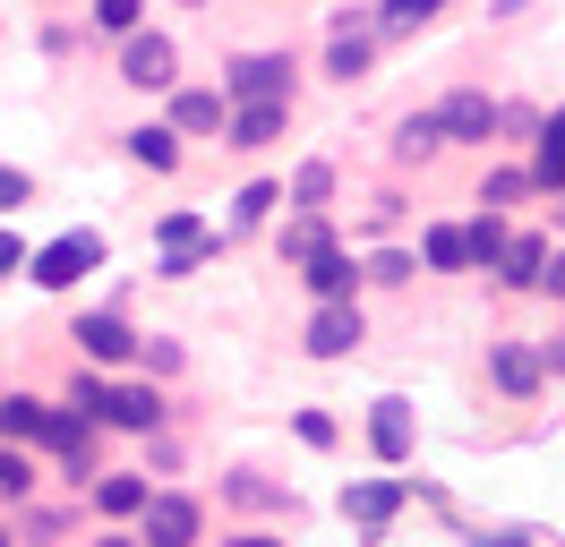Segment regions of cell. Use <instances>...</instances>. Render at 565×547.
I'll return each mask as SVG.
<instances>
[{
    "mask_svg": "<svg viewBox=\"0 0 565 547\" xmlns=\"http://www.w3.org/2000/svg\"><path fill=\"white\" fill-rule=\"evenodd\" d=\"M104 266V239L95 232H70V239H52V248H26V282H43V291H70L77 274H95Z\"/></svg>",
    "mask_w": 565,
    "mask_h": 547,
    "instance_id": "6da1fadb",
    "label": "cell"
},
{
    "mask_svg": "<svg viewBox=\"0 0 565 547\" xmlns=\"http://www.w3.org/2000/svg\"><path fill=\"white\" fill-rule=\"evenodd\" d=\"M129 522H138V547H198V530H206V513L189 496H146Z\"/></svg>",
    "mask_w": 565,
    "mask_h": 547,
    "instance_id": "7a4b0ae2",
    "label": "cell"
},
{
    "mask_svg": "<svg viewBox=\"0 0 565 547\" xmlns=\"http://www.w3.org/2000/svg\"><path fill=\"white\" fill-rule=\"evenodd\" d=\"M403 496H412V479H352V487H343V513H352L360 539H386V522L403 513Z\"/></svg>",
    "mask_w": 565,
    "mask_h": 547,
    "instance_id": "3957f363",
    "label": "cell"
},
{
    "mask_svg": "<svg viewBox=\"0 0 565 547\" xmlns=\"http://www.w3.org/2000/svg\"><path fill=\"white\" fill-rule=\"evenodd\" d=\"M497 120H505V111H497V103L480 95V86H462V95H446V103H437V137H446V146H489V137H497Z\"/></svg>",
    "mask_w": 565,
    "mask_h": 547,
    "instance_id": "277c9868",
    "label": "cell"
},
{
    "mask_svg": "<svg viewBox=\"0 0 565 547\" xmlns=\"http://www.w3.org/2000/svg\"><path fill=\"white\" fill-rule=\"evenodd\" d=\"M172 34H146V26H129L120 34V77H129V86H172Z\"/></svg>",
    "mask_w": 565,
    "mask_h": 547,
    "instance_id": "5b68a950",
    "label": "cell"
},
{
    "mask_svg": "<svg viewBox=\"0 0 565 547\" xmlns=\"http://www.w3.org/2000/svg\"><path fill=\"white\" fill-rule=\"evenodd\" d=\"M369 453H377L386 471H403V462H412V403H403V394L369 403Z\"/></svg>",
    "mask_w": 565,
    "mask_h": 547,
    "instance_id": "8992f818",
    "label": "cell"
},
{
    "mask_svg": "<svg viewBox=\"0 0 565 547\" xmlns=\"http://www.w3.org/2000/svg\"><path fill=\"white\" fill-rule=\"evenodd\" d=\"M232 95H241V103H291V61H282V52H248V61H232Z\"/></svg>",
    "mask_w": 565,
    "mask_h": 547,
    "instance_id": "52a82bcc",
    "label": "cell"
},
{
    "mask_svg": "<svg viewBox=\"0 0 565 547\" xmlns=\"http://www.w3.org/2000/svg\"><path fill=\"white\" fill-rule=\"evenodd\" d=\"M360 334H369V325H360V308H352V300H318V317H309V351H318V360H343V351H360Z\"/></svg>",
    "mask_w": 565,
    "mask_h": 547,
    "instance_id": "ba28073f",
    "label": "cell"
},
{
    "mask_svg": "<svg viewBox=\"0 0 565 547\" xmlns=\"http://www.w3.org/2000/svg\"><path fill=\"white\" fill-rule=\"evenodd\" d=\"M300 282H309V291H318V300H352V282H360V266H352V248H334V239H318V248H309V257H300Z\"/></svg>",
    "mask_w": 565,
    "mask_h": 547,
    "instance_id": "9c48e42d",
    "label": "cell"
},
{
    "mask_svg": "<svg viewBox=\"0 0 565 547\" xmlns=\"http://www.w3.org/2000/svg\"><path fill=\"white\" fill-rule=\"evenodd\" d=\"M77 351H86V360H129V351H138L146 334H129V325H120V317H111V308H86V317H77Z\"/></svg>",
    "mask_w": 565,
    "mask_h": 547,
    "instance_id": "30bf717a",
    "label": "cell"
},
{
    "mask_svg": "<svg viewBox=\"0 0 565 547\" xmlns=\"http://www.w3.org/2000/svg\"><path fill=\"white\" fill-rule=\"evenodd\" d=\"M540 266H548V239L540 232H505V248H497V282H514V291H540Z\"/></svg>",
    "mask_w": 565,
    "mask_h": 547,
    "instance_id": "8fae6325",
    "label": "cell"
},
{
    "mask_svg": "<svg viewBox=\"0 0 565 547\" xmlns=\"http://www.w3.org/2000/svg\"><path fill=\"white\" fill-rule=\"evenodd\" d=\"M95 419H111V428H154V419H163V394H154V385H104Z\"/></svg>",
    "mask_w": 565,
    "mask_h": 547,
    "instance_id": "7c38bea8",
    "label": "cell"
},
{
    "mask_svg": "<svg viewBox=\"0 0 565 547\" xmlns=\"http://www.w3.org/2000/svg\"><path fill=\"white\" fill-rule=\"evenodd\" d=\"M282 120H291V103H241V111H223V129H232V146H275Z\"/></svg>",
    "mask_w": 565,
    "mask_h": 547,
    "instance_id": "4fadbf2b",
    "label": "cell"
},
{
    "mask_svg": "<svg viewBox=\"0 0 565 547\" xmlns=\"http://www.w3.org/2000/svg\"><path fill=\"white\" fill-rule=\"evenodd\" d=\"M489 376H497V394H514V403L540 394V360H531L523 342H497V351H489Z\"/></svg>",
    "mask_w": 565,
    "mask_h": 547,
    "instance_id": "5bb4252c",
    "label": "cell"
},
{
    "mask_svg": "<svg viewBox=\"0 0 565 547\" xmlns=\"http://www.w3.org/2000/svg\"><path fill=\"white\" fill-rule=\"evenodd\" d=\"M43 419H52V403H35V394H0V444H43Z\"/></svg>",
    "mask_w": 565,
    "mask_h": 547,
    "instance_id": "9a60e30c",
    "label": "cell"
},
{
    "mask_svg": "<svg viewBox=\"0 0 565 547\" xmlns=\"http://www.w3.org/2000/svg\"><path fill=\"white\" fill-rule=\"evenodd\" d=\"M146 496H154V487H146L138 471H95V513H111V522H129Z\"/></svg>",
    "mask_w": 565,
    "mask_h": 547,
    "instance_id": "2e32d148",
    "label": "cell"
},
{
    "mask_svg": "<svg viewBox=\"0 0 565 547\" xmlns=\"http://www.w3.org/2000/svg\"><path fill=\"white\" fill-rule=\"evenodd\" d=\"M206 129H223V95H206V86H198V95L172 103V137H206Z\"/></svg>",
    "mask_w": 565,
    "mask_h": 547,
    "instance_id": "e0dca14e",
    "label": "cell"
},
{
    "mask_svg": "<svg viewBox=\"0 0 565 547\" xmlns=\"http://www.w3.org/2000/svg\"><path fill=\"white\" fill-rule=\"evenodd\" d=\"M291 205H300V214H326V205H334V171H326V163H300V180H291Z\"/></svg>",
    "mask_w": 565,
    "mask_h": 547,
    "instance_id": "ac0fdd59",
    "label": "cell"
},
{
    "mask_svg": "<svg viewBox=\"0 0 565 547\" xmlns=\"http://www.w3.org/2000/svg\"><path fill=\"white\" fill-rule=\"evenodd\" d=\"M497 248H505V223H497V205H489V214L462 232V257H471V266H497Z\"/></svg>",
    "mask_w": 565,
    "mask_h": 547,
    "instance_id": "d6986e66",
    "label": "cell"
},
{
    "mask_svg": "<svg viewBox=\"0 0 565 547\" xmlns=\"http://www.w3.org/2000/svg\"><path fill=\"white\" fill-rule=\"evenodd\" d=\"M129 154H138L146 171H172L180 163V137L172 129H138V137H129Z\"/></svg>",
    "mask_w": 565,
    "mask_h": 547,
    "instance_id": "ffe728a7",
    "label": "cell"
},
{
    "mask_svg": "<svg viewBox=\"0 0 565 547\" xmlns=\"http://www.w3.org/2000/svg\"><path fill=\"white\" fill-rule=\"evenodd\" d=\"M446 137H437V111H420V120H403V137H394V154L403 163H420V154H437Z\"/></svg>",
    "mask_w": 565,
    "mask_h": 547,
    "instance_id": "44dd1931",
    "label": "cell"
},
{
    "mask_svg": "<svg viewBox=\"0 0 565 547\" xmlns=\"http://www.w3.org/2000/svg\"><path fill=\"white\" fill-rule=\"evenodd\" d=\"M26 487H35V462H26L18 444H0V505H18Z\"/></svg>",
    "mask_w": 565,
    "mask_h": 547,
    "instance_id": "7402d4cb",
    "label": "cell"
},
{
    "mask_svg": "<svg viewBox=\"0 0 565 547\" xmlns=\"http://www.w3.org/2000/svg\"><path fill=\"white\" fill-rule=\"evenodd\" d=\"M326 68H334L343 86H352V77H369V43H360V34H334V52H326Z\"/></svg>",
    "mask_w": 565,
    "mask_h": 547,
    "instance_id": "603a6c76",
    "label": "cell"
},
{
    "mask_svg": "<svg viewBox=\"0 0 565 547\" xmlns=\"http://www.w3.org/2000/svg\"><path fill=\"white\" fill-rule=\"evenodd\" d=\"M275 205H282V189H275V180H248V189H241V205H232V223H266Z\"/></svg>",
    "mask_w": 565,
    "mask_h": 547,
    "instance_id": "cb8c5ba5",
    "label": "cell"
},
{
    "mask_svg": "<svg viewBox=\"0 0 565 547\" xmlns=\"http://www.w3.org/2000/svg\"><path fill=\"white\" fill-rule=\"evenodd\" d=\"M428 266H437V274H462V266H471V257H462V232H455V223H437V232H428Z\"/></svg>",
    "mask_w": 565,
    "mask_h": 547,
    "instance_id": "d4e9b609",
    "label": "cell"
},
{
    "mask_svg": "<svg viewBox=\"0 0 565 547\" xmlns=\"http://www.w3.org/2000/svg\"><path fill=\"white\" fill-rule=\"evenodd\" d=\"M154 239H163V248H206V223H198V214H163Z\"/></svg>",
    "mask_w": 565,
    "mask_h": 547,
    "instance_id": "484cf974",
    "label": "cell"
},
{
    "mask_svg": "<svg viewBox=\"0 0 565 547\" xmlns=\"http://www.w3.org/2000/svg\"><path fill=\"white\" fill-rule=\"evenodd\" d=\"M95 26H111V34L146 26V0H95Z\"/></svg>",
    "mask_w": 565,
    "mask_h": 547,
    "instance_id": "4316f807",
    "label": "cell"
},
{
    "mask_svg": "<svg viewBox=\"0 0 565 547\" xmlns=\"http://www.w3.org/2000/svg\"><path fill=\"white\" fill-rule=\"evenodd\" d=\"M428 18H437V0H386V34H412Z\"/></svg>",
    "mask_w": 565,
    "mask_h": 547,
    "instance_id": "83f0119b",
    "label": "cell"
},
{
    "mask_svg": "<svg viewBox=\"0 0 565 547\" xmlns=\"http://www.w3.org/2000/svg\"><path fill=\"white\" fill-rule=\"evenodd\" d=\"M531 180H540V189H565V146H557V137H540V163H531Z\"/></svg>",
    "mask_w": 565,
    "mask_h": 547,
    "instance_id": "f1b7e54d",
    "label": "cell"
},
{
    "mask_svg": "<svg viewBox=\"0 0 565 547\" xmlns=\"http://www.w3.org/2000/svg\"><path fill=\"white\" fill-rule=\"evenodd\" d=\"M26 197H35V180H26V171H9V163H0V214H18V205H26Z\"/></svg>",
    "mask_w": 565,
    "mask_h": 547,
    "instance_id": "f546056e",
    "label": "cell"
},
{
    "mask_svg": "<svg viewBox=\"0 0 565 547\" xmlns=\"http://www.w3.org/2000/svg\"><path fill=\"white\" fill-rule=\"evenodd\" d=\"M318 214H300V223H291V232H282V257H309V248H318Z\"/></svg>",
    "mask_w": 565,
    "mask_h": 547,
    "instance_id": "4dcf8cb0",
    "label": "cell"
},
{
    "mask_svg": "<svg viewBox=\"0 0 565 547\" xmlns=\"http://www.w3.org/2000/svg\"><path fill=\"white\" fill-rule=\"evenodd\" d=\"M291 428H300V444H318V453H326V444H334V419H326V410H300Z\"/></svg>",
    "mask_w": 565,
    "mask_h": 547,
    "instance_id": "1f68e13d",
    "label": "cell"
},
{
    "mask_svg": "<svg viewBox=\"0 0 565 547\" xmlns=\"http://www.w3.org/2000/svg\"><path fill=\"white\" fill-rule=\"evenodd\" d=\"M523 189H531V171H497V180H489V205H514Z\"/></svg>",
    "mask_w": 565,
    "mask_h": 547,
    "instance_id": "d6a6232c",
    "label": "cell"
},
{
    "mask_svg": "<svg viewBox=\"0 0 565 547\" xmlns=\"http://www.w3.org/2000/svg\"><path fill=\"white\" fill-rule=\"evenodd\" d=\"M198 257H206V248H163V282H189V274H198Z\"/></svg>",
    "mask_w": 565,
    "mask_h": 547,
    "instance_id": "836d02e7",
    "label": "cell"
},
{
    "mask_svg": "<svg viewBox=\"0 0 565 547\" xmlns=\"http://www.w3.org/2000/svg\"><path fill=\"white\" fill-rule=\"evenodd\" d=\"M369 282H412V257H403V248H386V257L369 266Z\"/></svg>",
    "mask_w": 565,
    "mask_h": 547,
    "instance_id": "e575fe53",
    "label": "cell"
},
{
    "mask_svg": "<svg viewBox=\"0 0 565 547\" xmlns=\"http://www.w3.org/2000/svg\"><path fill=\"white\" fill-rule=\"evenodd\" d=\"M9 274H26V239L18 232H0V282H9Z\"/></svg>",
    "mask_w": 565,
    "mask_h": 547,
    "instance_id": "d590c367",
    "label": "cell"
},
{
    "mask_svg": "<svg viewBox=\"0 0 565 547\" xmlns=\"http://www.w3.org/2000/svg\"><path fill=\"white\" fill-rule=\"evenodd\" d=\"M471 547H540V530H480Z\"/></svg>",
    "mask_w": 565,
    "mask_h": 547,
    "instance_id": "8d00e7d4",
    "label": "cell"
},
{
    "mask_svg": "<svg viewBox=\"0 0 565 547\" xmlns=\"http://www.w3.org/2000/svg\"><path fill=\"white\" fill-rule=\"evenodd\" d=\"M540 291H565V257H548V266H540Z\"/></svg>",
    "mask_w": 565,
    "mask_h": 547,
    "instance_id": "74e56055",
    "label": "cell"
},
{
    "mask_svg": "<svg viewBox=\"0 0 565 547\" xmlns=\"http://www.w3.org/2000/svg\"><path fill=\"white\" fill-rule=\"evenodd\" d=\"M232 547H282V539H275V530H241Z\"/></svg>",
    "mask_w": 565,
    "mask_h": 547,
    "instance_id": "f35d334b",
    "label": "cell"
},
{
    "mask_svg": "<svg viewBox=\"0 0 565 547\" xmlns=\"http://www.w3.org/2000/svg\"><path fill=\"white\" fill-rule=\"evenodd\" d=\"M540 137H557V146H565V111H548V129H540Z\"/></svg>",
    "mask_w": 565,
    "mask_h": 547,
    "instance_id": "ab89813d",
    "label": "cell"
},
{
    "mask_svg": "<svg viewBox=\"0 0 565 547\" xmlns=\"http://www.w3.org/2000/svg\"><path fill=\"white\" fill-rule=\"evenodd\" d=\"M95 547H138V539H129V530H104V539H95Z\"/></svg>",
    "mask_w": 565,
    "mask_h": 547,
    "instance_id": "60d3db41",
    "label": "cell"
},
{
    "mask_svg": "<svg viewBox=\"0 0 565 547\" xmlns=\"http://www.w3.org/2000/svg\"><path fill=\"white\" fill-rule=\"evenodd\" d=\"M180 9H206V0H180Z\"/></svg>",
    "mask_w": 565,
    "mask_h": 547,
    "instance_id": "b9f144b4",
    "label": "cell"
},
{
    "mask_svg": "<svg viewBox=\"0 0 565 547\" xmlns=\"http://www.w3.org/2000/svg\"><path fill=\"white\" fill-rule=\"evenodd\" d=\"M0 547H9V522H0Z\"/></svg>",
    "mask_w": 565,
    "mask_h": 547,
    "instance_id": "7bdbcfd3",
    "label": "cell"
},
{
    "mask_svg": "<svg viewBox=\"0 0 565 547\" xmlns=\"http://www.w3.org/2000/svg\"><path fill=\"white\" fill-rule=\"evenodd\" d=\"M557 214H565V205H557Z\"/></svg>",
    "mask_w": 565,
    "mask_h": 547,
    "instance_id": "ee69618b",
    "label": "cell"
}]
</instances>
